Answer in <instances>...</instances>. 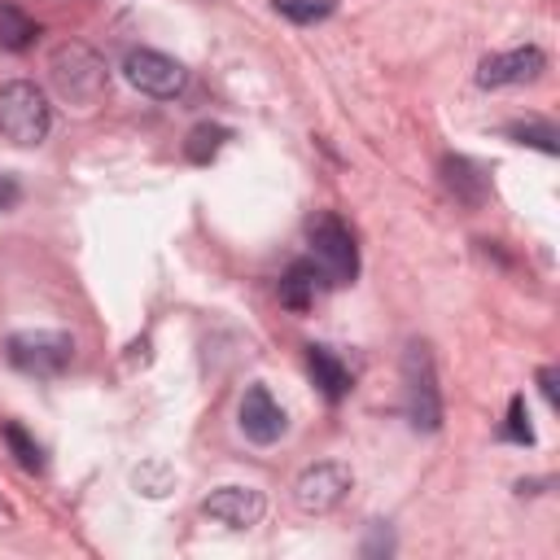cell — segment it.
I'll list each match as a JSON object with an SVG mask.
<instances>
[{"label": "cell", "mask_w": 560, "mask_h": 560, "mask_svg": "<svg viewBox=\"0 0 560 560\" xmlns=\"http://www.w3.org/2000/svg\"><path fill=\"white\" fill-rule=\"evenodd\" d=\"M48 127H52L48 96L31 79H9L0 88V136L18 149H31L48 136Z\"/></svg>", "instance_id": "cell-3"}, {"label": "cell", "mask_w": 560, "mask_h": 560, "mask_svg": "<svg viewBox=\"0 0 560 560\" xmlns=\"http://www.w3.org/2000/svg\"><path fill=\"white\" fill-rule=\"evenodd\" d=\"M508 136L516 140V144H534V149H542V153H560V144H556V127L551 122H512L508 127Z\"/></svg>", "instance_id": "cell-17"}, {"label": "cell", "mask_w": 560, "mask_h": 560, "mask_svg": "<svg viewBox=\"0 0 560 560\" xmlns=\"http://www.w3.org/2000/svg\"><path fill=\"white\" fill-rule=\"evenodd\" d=\"M241 433L249 438V442H258V446H271V442H280L284 438V429H289V416H284V407L271 398V389L267 385H249L245 394H241Z\"/></svg>", "instance_id": "cell-9"}, {"label": "cell", "mask_w": 560, "mask_h": 560, "mask_svg": "<svg viewBox=\"0 0 560 560\" xmlns=\"http://www.w3.org/2000/svg\"><path fill=\"white\" fill-rule=\"evenodd\" d=\"M48 79H52L57 96L79 105V109H92L105 96V83H109L105 61L79 39H66V44H57L48 52Z\"/></svg>", "instance_id": "cell-1"}, {"label": "cell", "mask_w": 560, "mask_h": 560, "mask_svg": "<svg viewBox=\"0 0 560 560\" xmlns=\"http://www.w3.org/2000/svg\"><path fill=\"white\" fill-rule=\"evenodd\" d=\"M4 354L13 368H22L31 376H57L61 368H70L74 341L66 332H52V328H26V332H13L4 341Z\"/></svg>", "instance_id": "cell-5"}, {"label": "cell", "mask_w": 560, "mask_h": 560, "mask_svg": "<svg viewBox=\"0 0 560 560\" xmlns=\"http://www.w3.org/2000/svg\"><path fill=\"white\" fill-rule=\"evenodd\" d=\"M547 70V52L534 44L508 48V52H490L477 66V83L481 88H512V83H534Z\"/></svg>", "instance_id": "cell-8"}, {"label": "cell", "mask_w": 560, "mask_h": 560, "mask_svg": "<svg viewBox=\"0 0 560 560\" xmlns=\"http://www.w3.org/2000/svg\"><path fill=\"white\" fill-rule=\"evenodd\" d=\"M402 407H407V420L416 433L442 429V389H438L433 350L424 341H407V350H402Z\"/></svg>", "instance_id": "cell-2"}, {"label": "cell", "mask_w": 560, "mask_h": 560, "mask_svg": "<svg viewBox=\"0 0 560 560\" xmlns=\"http://www.w3.org/2000/svg\"><path fill=\"white\" fill-rule=\"evenodd\" d=\"M315 280H319V271H315L311 262H293V267L284 271V280H280V302H284L289 311H306L311 298H315Z\"/></svg>", "instance_id": "cell-14"}, {"label": "cell", "mask_w": 560, "mask_h": 560, "mask_svg": "<svg viewBox=\"0 0 560 560\" xmlns=\"http://www.w3.org/2000/svg\"><path fill=\"white\" fill-rule=\"evenodd\" d=\"M201 512H206L210 521H219V525L249 529V525L262 521L267 499H262V490H254V486H219V490H210V494L201 499Z\"/></svg>", "instance_id": "cell-10"}, {"label": "cell", "mask_w": 560, "mask_h": 560, "mask_svg": "<svg viewBox=\"0 0 560 560\" xmlns=\"http://www.w3.org/2000/svg\"><path fill=\"white\" fill-rule=\"evenodd\" d=\"M311 267L319 271L324 284L341 289L359 276V245H354V232L337 219V214H319L311 223Z\"/></svg>", "instance_id": "cell-4"}, {"label": "cell", "mask_w": 560, "mask_h": 560, "mask_svg": "<svg viewBox=\"0 0 560 560\" xmlns=\"http://www.w3.org/2000/svg\"><path fill=\"white\" fill-rule=\"evenodd\" d=\"M122 74H127V83H131L136 92L158 96V101L179 96L184 83H188V70H184L175 57L158 52V48H131L127 61H122Z\"/></svg>", "instance_id": "cell-6"}, {"label": "cell", "mask_w": 560, "mask_h": 560, "mask_svg": "<svg viewBox=\"0 0 560 560\" xmlns=\"http://www.w3.org/2000/svg\"><path fill=\"white\" fill-rule=\"evenodd\" d=\"M556 381H560L556 368H538V385H542V398H547L551 407H560V389H556Z\"/></svg>", "instance_id": "cell-20"}, {"label": "cell", "mask_w": 560, "mask_h": 560, "mask_svg": "<svg viewBox=\"0 0 560 560\" xmlns=\"http://www.w3.org/2000/svg\"><path fill=\"white\" fill-rule=\"evenodd\" d=\"M0 438H4L9 455H13L26 472H39V468H44V451H39V442H35L18 420H4V424H0Z\"/></svg>", "instance_id": "cell-15"}, {"label": "cell", "mask_w": 560, "mask_h": 560, "mask_svg": "<svg viewBox=\"0 0 560 560\" xmlns=\"http://www.w3.org/2000/svg\"><path fill=\"white\" fill-rule=\"evenodd\" d=\"M223 140H228V127H219V122H201V127H192V131H188L184 153H188V162L206 166V162L219 153V144H223Z\"/></svg>", "instance_id": "cell-16"}, {"label": "cell", "mask_w": 560, "mask_h": 560, "mask_svg": "<svg viewBox=\"0 0 560 560\" xmlns=\"http://www.w3.org/2000/svg\"><path fill=\"white\" fill-rule=\"evenodd\" d=\"M306 368H311V381L319 385V394L328 402H341L350 394V368L337 359V350L328 346H306Z\"/></svg>", "instance_id": "cell-11"}, {"label": "cell", "mask_w": 560, "mask_h": 560, "mask_svg": "<svg viewBox=\"0 0 560 560\" xmlns=\"http://www.w3.org/2000/svg\"><path fill=\"white\" fill-rule=\"evenodd\" d=\"M350 468L346 464H337V459H324V464H311L298 481H293V503L306 512V516H324V512H332L341 499H346V490H350Z\"/></svg>", "instance_id": "cell-7"}, {"label": "cell", "mask_w": 560, "mask_h": 560, "mask_svg": "<svg viewBox=\"0 0 560 560\" xmlns=\"http://www.w3.org/2000/svg\"><path fill=\"white\" fill-rule=\"evenodd\" d=\"M35 35H39L35 18L26 9H18L13 0H0V48L4 52H26L35 44Z\"/></svg>", "instance_id": "cell-13"}, {"label": "cell", "mask_w": 560, "mask_h": 560, "mask_svg": "<svg viewBox=\"0 0 560 560\" xmlns=\"http://www.w3.org/2000/svg\"><path fill=\"white\" fill-rule=\"evenodd\" d=\"M499 438H508V442H521V446H529V442H534V429H529V411H525V398H521V394L508 402V424L499 429Z\"/></svg>", "instance_id": "cell-18"}, {"label": "cell", "mask_w": 560, "mask_h": 560, "mask_svg": "<svg viewBox=\"0 0 560 560\" xmlns=\"http://www.w3.org/2000/svg\"><path fill=\"white\" fill-rule=\"evenodd\" d=\"M442 179H446V188H451L464 206H481V197H486V175H481L468 158H442Z\"/></svg>", "instance_id": "cell-12"}, {"label": "cell", "mask_w": 560, "mask_h": 560, "mask_svg": "<svg viewBox=\"0 0 560 560\" xmlns=\"http://www.w3.org/2000/svg\"><path fill=\"white\" fill-rule=\"evenodd\" d=\"M18 197H22V188L9 179V175H0V210H9V206H18Z\"/></svg>", "instance_id": "cell-21"}, {"label": "cell", "mask_w": 560, "mask_h": 560, "mask_svg": "<svg viewBox=\"0 0 560 560\" xmlns=\"http://www.w3.org/2000/svg\"><path fill=\"white\" fill-rule=\"evenodd\" d=\"M276 9L289 18V22H319V18H328L337 4L332 0H276Z\"/></svg>", "instance_id": "cell-19"}]
</instances>
